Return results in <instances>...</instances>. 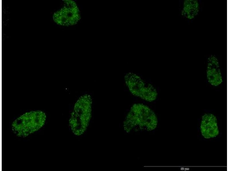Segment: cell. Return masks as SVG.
Returning a JSON list of instances; mask_svg holds the SVG:
<instances>
[{
	"label": "cell",
	"mask_w": 229,
	"mask_h": 171,
	"mask_svg": "<svg viewBox=\"0 0 229 171\" xmlns=\"http://www.w3.org/2000/svg\"><path fill=\"white\" fill-rule=\"evenodd\" d=\"M158 119L155 112L147 105L142 103L133 104L127 114L123 123L125 131H151L155 129Z\"/></svg>",
	"instance_id": "cell-1"
},
{
	"label": "cell",
	"mask_w": 229,
	"mask_h": 171,
	"mask_svg": "<svg viewBox=\"0 0 229 171\" xmlns=\"http://www.w3.org/2000/svg\"><path fill=\"white\" fill-rule=\"evenodd\" d=\"M46 115L40 110L26 112L12 123V130L17 136L24 138L38 131L44 125Z\"/></svg>",
	"instance_id": "cell-2"
},
{
	"label": "cell",
	"mask_w": 229,
	"mask_h": 171,
	"mask_svg": "<svg viewBox=\"0 0 229 171\" xmlns=\"http://www.w3.org/2000/svg\"><path fill=\"white\" fill-rule=\"evenodd\" d=\"M77 101L71 113L69 125L73 134L79 136L86 131L91 117V106L89 99L83 98Z\"/></svg>",
	"instance_id": "cell-3"
},
{
	"label": "cell",
	"mask_w": 229,
	"mask_h": 171,
	"mask_svg": "<svg viewBox=\"0 0 229 171\" xmlns=\"http://www.w3.org/2000/svg\"><path fill=\"white\" fill-rule=\"evenodd\" d=\"M124 79L126 85L133 95L149 102L157 99L158 93L154 87L137 74L129 72L125 75Z\"/></svg>",
	"instance_id": "cell-4"
},
{
	"label": "cell",
	"mask_w": 229,
	"mask_h": 171,
	"mask_svg": "<svg viewBox=\"0 0 229 171\" xmlns=\"http://www.w3.org/2000/svg\"><path fill=\"white\" fill-rule=\"evenodd\" d=\"M64 1L65 6L54 13L53 16L54 21L56 24L64 26L76 25L81 19L77 4L72 0Z\"/></svg>",
	"instance_id": "cell-5"
},
{
	"label": "cell",
	"mask_w": 229,
	"mask_h": 171,
	"mask_svg": "<svg viewBox=\"0 0 229 171\" xmlns=\"http://www.w3.org/2000/svg\"><path fill=\"white\" fill-rule=\"evenodd\" d=\"M206 77L208 82L213 86H218L223 82L219 60L214 55H210L207 58Z\"/></svg>",
	"instance_id": "cell-6"
},
{
	"label": "cell",
	"mask_w": 229,
	"mask_h": 171,
	"mask_svg": "<svg viewBox=\"0 0 229 171\" xmlns=\"http://www.w3.org/2000/svg\"><path fill=\"white\" fill-rule=\"evenodd\" d=\"M217 119L213 114L207 113L202 117L200 129L202 136L209 139L217 136L219 134Z\"/></svg>",
	"instance_id": "cell-7"
},
{
	"label": "cell",
	"mask_w": 229,
	"mask_h": 171,
	"mask_svg": "<svg viewBox=\"0 0 229 171\" xmlns=\"http://www.w3.org/2000/svg\"><path fill=\"white\" fill-rule=\"evenodd\" d=\"M200 4L197 0L184 1L181 11V15L189 20H192L198 15Z\"/></svg>",
	"instance_id": "cell-8"
}]
</instances>
